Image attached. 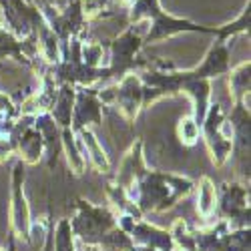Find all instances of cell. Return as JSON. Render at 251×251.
Returning <instances> with one entry per match:
<instances>
[{"label":"cell","mask_w":251,"mask_h":251,"mask_svg":"<svg viewBox=\"0 0 251 251\" xmlns=\"http://www.w3.org/2000/svg\"><path fill=\"white\" fill-rule=\"evenodd\" d=\"M193 189H195V181L189 177L147 169L127 191V195L145 217L147 213L169 211L171 207H175Z\"/></svg>","instance_id":"cell-1"},{"label":"cell","mask_w":251,"mask_h":251,"mask_svg":"<svg viewBox=\"0 0 251 251\" xmlns=\"http://www.w3.org/2000/svg\"><path fill=\"white\" fill-rule=\"evenodd\" d=\"M177 249L181 251H249V229H229L225 221H217L209 229H195L183 219H177L169 229Z\"/></svg>","instance_id":"cell-2"},{"label":"cell","mask_w":251,"mask_h":251,"mask_svg":"<svg viewBox=\"0 0 251 251\" xmlns=\"http://www.w3.org/2000/svg\"><path fill=\"white\" fill-rule=\"evenodd\" d=\"M141 20H149V32L143 36V47L171 38L181 32L215 34V26H203L189 18H179L161 8L159 0H135L129 6V23L135 26Z\"/></svg>","instance_id":"cell-3"},{"label":"cell","mask_w":251,"mask_h":251,"mask_svg":"<svg viewBox=\"0 0 251 251\" xmlns=\"http://www.w3.org/2000/svg\"><path fill=\"white\" fill-rule=\"evenodd\" d=\"M69 223L75 239L87 247H99L117 227V213L109 207L93 205L87 199H76L75 217L69 219Z\"/></svg>","instance_id":"cell-4"},{"label":"cell","mask_w":251,"mask_h":251,"mask_svg":"<svg viewBox=\"0 0 251 251\" xmlns=\"http://www.w3.org/2000/svg\"><path fill=\"white\" fill-rule=\"evenodd\" d=\"M109 50V62L107 67V80L109 78H123L129 73H141L155 65V60L139 58V50L143 49V36L141 32L131 25L127 30L115 36L109 43H104Z\"/></svg>","instance_id":"cell-5"},{"label":"cell","mask_w":251,"mask_h":251,"mask_svg":"<svg viewBox=\"0 0 251 251\" xmlns=\"http://www.w3.org/2000/svg\"><path fill=\"white\" fill-rule=\"evenodd\" d=\"M80 49H82V36L71 38L67 50L60 54V60L47 69V73L52 76L56 85L95 87L97 82L107 80V67L93 69L85 65V60L80 56Z\"/></svg>","instance_id":"cell-6"},{"label":"cell","mask_w":251,"mask_h":251,"mask_svg":"<svg viewBox=\"0 0 251 251\" xmlns=\"http://www.w3.org/2000/svg\"><path fill=\"white\" fill-rule=\"evenodd\" d=\"M231 135V157L241 183L249 185V151H251V115L245 100H233L231 113L225 115Z\"/></svg>","instance_id":"cell-7"},{"label":"cell","mask_w":251,"mask_h":251,"mask_svg":"<svg viewBox=\"0 0 251 251\" xmlns=\"http://www.w3.org/2000/svg\"><path fill=\"white\" fill-rule=\"evenodd\" d=\"M97 97L102 104L117 107L121 117L129 125H133L137 121L139 113L145 109V102H143L145 89H143V82L137 73L125 75L121 80H117L111 87L97 89Z\"/></svg>","instance_id":"cell-8"},{"label":"cell","mask_w":251,"mask_h":251,"mask_svg":"<svg viewBox=\"0 0 251 251\" xmlns=\"http://www.w3.org/2000/svg\"><path fill=\"white\" fill-rule=\"evenodd\" d=\"M215 215L229 225V229H249V185L241 181H223L217 185Z\"/></svg>","instance_id":"cell-9"},{"label":"cell","mask_w":251,"mask_h":251,"mask_svg":"<svg viewBox=\"0 0 251 251\" xmlns=\"http://www.w3.org/2000/svg\"><path fill=\"white\" fill-rule=\"evenodd\" d=\"M201 139L211 155V163L215 167H223L231 157V135H229L225 111L219 102H209L207 115L201 123Z\"/></svg>","instance_id":"cell-10"},{"label":"cell","mask_w":251,"mask_h":251,"mask_svg":"<svg viewBox=\"0 0 251 251\" xmlns=\"http://www.w3.org/2000/svg\"><path fill=\"white\" fill-rule=\"evenodd\" d=\"M25 181H26V165L16 159L12 167V179H10V233L25 241H32V215L30 205L25 195Z\"/></svg>","instance_id":"cell-11"},{"label":"cell","mask_w":251,"mask_h":251,"mask_svg":"<svg viewBox=\"0 0 251 251\" xmlns=\"http://www.w3.org/2000/svg\"><path fill=\"white\" fill-rule=\"evenodd\" d=\"M0 18L18 38H26L30 34L38 36V28L47 25L43 12L26 0H0Z\"/></svg>","instance_id":"cell-12"},{"label":"cell","mask_w":251,"mask_h":251,"mask_svg":"<svg viewBox=\"0 0 251 251\" xmlns=\"http://www.w3.org/2000/svg\"><path fill=\"white\" fill-rule=\"evenodd\" d=\"M117 225L131 237V241L137 247H147V249H155V251H177L171 231L161 229L157 225H151L145 219H135L131 215L119 213Z\"/></svg>","instance_id":"cell-13"},{"label":"cell","mask_w":251,"mask_h":251,"mask_svg":"<svg viewBox=\"0 0 251 251\" xmlns=\"http://www.w3.org/2000/svg\"><path fill=\"white\" fill-rule=\"evenodd\" d=\"M10 145L14 155L25 165H38L43 161L45 147L43 137L34 129V117L32 115H20L14 123V129L10 135Z\"/></svg>","instance_id":"cell-14"},{"label":"cell","mask_w":251,"mask_h":251,"mask_svg":"<svg viewBox=\"0 0 251 251\" xmlns=\"http://www.w3.org/2000/svg\"><path fill=\"white\" fill-rule=\"evenodd\" d=\"M91 125H97V127L102 125V102L97 97V89L76 87L71 131L78 133L80 129H89Z\"/></svg>","instance_id":"cell-15"},{"label":"cell","mask_w":251,"mask_h":251,"mask_svg":"<svg viewBox=\"0 0 251 251\" xmlns=\"http://www.w3.org/2000/svg\"><path fill=\"white\" fill-rule=\"evenodd\" d=\"M229 54H231V49H229L227 43H223V40H217L209 47L207 54L203 56L201 65H197L195 69H189V71H181L185 78H207L211 80L219 75H227L229 71Z\"/></svg>","instance_id":"cell-16"},{"label":"cell","mask_w":251,"mask_h":251,"mask_svg":"<svg viewBox=\"0 0 251 251\" xmlns=\"http://www.w3.org/2000/svg\"><path fill=\"white\" fill-rule=\"evenodd\" d=\"M56 95H58V85L49 73H45L40 75V87L32 91L26 99H23V102L18 104V111L20 115H32V117L50 113L56 102Z\"/></svg>","instance_id":"cell-17"},{"label":"cell","mask_w":251,"mask_h":251,"mask_svg":"<svg viewBox=\"0 0 251 251\" xmlns=\"http://www.w3.org/2000/svg\"><path fill=\"white\" fill-rule=\"evenodd\" d=\"M34 129L43 137V147H45V163L49 169H54L58 165V157L62 155V129L54 123L50 113H43L34 117Z\"/></svg>","instance_id":"cell-18"},{"label":"cell","mask_w":251,"mask_h":251,"mask_svg":"<svg viewBox=\"0 0 251 251\" xmlns=\"http://www.w3.org/2000/svg\"><path fill=\"white\" fill-rule=\"evenodd\" d=\"M149 167L145 165V159H143V139H137V141H133L129 151L125 153V157L119 165V171L111 183H115L117 187H121L125 191H129L137 183V179Z\"/></svg>","instance_id":"cell-19"},{"label":"cell","mask_w":251,"mask_h":251,"mask_svg":"<svg viewBox=\"0 0 251 251\" xmlns=\"http://www.w3.org/2000/svg\"><path fill=\"white\" fill-rule=\"evenodd\" d=\"M75 135H76V141H78L80 153L85 155V161H89L97 171L107 173L109 171V157H107V153H104L102 145L99 143L97 135L91 129H80Z\"/></svg>","instance_id":"cell-20"},{"label":"cell","mask_w":251,"mask_h":251,"mask_svg":"<svg viewBox=\"0 0 251 251\" xmlns=\"http://www.w3.org/2000/svg\"><path fill=\"white\" fill-rule=\"evenodd\" d=\"M75 95L76 87L73 85H58V95L56 102L50 111V117L60 129H71V121H73V107H75Z\"/></svg>","instance_id":"cell-21"},{"label":"cell","mask_w":251,"mask_h":251,"mask_svg":"<svg viewBox=\"0 0 251 251\" xmlns=\"http://www.w3.org/2000/svg\"><path fill=\"white\" fill-rule=\"evenodd\" d=\"M229 78V93H231V100H245L249 97V89H251V60H243L237 67L227 71Z\"/></svg>","instance_id":"cell-22"},{"label":"cell","mask_w":251,"mask_h":251,"mask_svg":"<svg viewBox=\"0 0 251 251\" xmlns=\"http://www.w3.org/2000/svg\"><path fill=\"white\" fill-rule=\"evenodd\" d=\"M217 207V185L209 175H201L197 187V213L201 219H211Z\"/></svg>","instance_id":"cell-23"},{"label":"cell","mask_w":251,"mask_h":251,"mask_svg":"<svg viewBox=\"0 0 251 251\" xmlns=\"http://www.w3.org/2000/svg\"><path fill=\"white\" fill-rule=\"evenodd\" d=\"M62 153L67 155L69 167H71V171L75 175H82V173H85L87 161H85V155L80 153L76 135L71 129H62Z\"/></svg>","instance_id":"cell-24"},{"label":"cell","mask_w":251,"mask_h":251,"mask_svg":"<svg viewBox=\"0 0 251 251\" xmlns=\"http://www.w3.org/2000/svg\"><path fill=\"white\" fill-rule=\"evenodd\" d=\"M249 23H251V2L247 0L245 8L241 10V14L233 20V23H227L223 26H215V38L217 40H223V43H227L229 38H233L237 34H249Z\"/></svg>","instance_id":"cell-25"},{"label":"cell","mask_w":251,"mask_h":251,"mask_svg":"<svg viewBox=\"0 0 251 251\" xmlns=\"http://www.w3.org/2000/svg\"><path fill=\"white\" fill-rule=\"evenodd\" d=\"M107 197H109V201L113 203V207L119 209V213L131 215V217H135V219H145L143 213L139 211V207H137V205L131 201V197L127 195V191L121 189V187H117L115 183H109V185H107Z\"/></svg>","instance_id":"cell-26"},{"label":"cell","mask_w":251,"mask_h":251,"mask_svg":"<svg viewBox=\"0 0 251 251\" xmlns=\"http://www.w3.org/2000/svg\"><path fill=\"white\" fill-rule=\"evenodd\" d=\"M75 235L71 231L69 219H58L52 231V251H76Z\"/></svg>","instance_id":"cell-27"},{"label":"cell","mask_w":251,"mask_h":251,"mask_svg":"<svg viewBox=\"0 0 251 251\" xmlns=\"http://www.w3.org/2000/svg\"><path fill=\"white\" fill-rule=\"evenodd\" d=\"M177 139L181 141L183 147H195L197 141L201 139V129L197 127V123L193 121L191 115L183 117L177 123Z\"/></svg>","instance_id":"cell-28"},{"label":"cell","mask_w":251,"mask_h":251,"mask_svg":"<svg viewBox=\"0 0 251 251\" xmlns=\"http://www.w3.org/2000/svg\"><path fill=\"white\" fill-rule=\"evenodd\" d=\"M104 43H82V49H80V56L85 60V65L93 67V69H99V67H104L102 65V58H104Z\"/></svg>","instance_id":"cell-29"},{"label":"cell","mask_w":251,"mask_h":251,"mask_svg":"<svg viewBox=\"0 0 251 251\" xmlns=\"http://www.w3.org/2000/svg\"><path fill=\"white\" fill-rule=\"evenodd\" d=\"M52 231H54V219H52V213H49V221H47V235H45L43 251H52Z\"/></svg>","instance_id":"cell-30"},{"label":"cell","mask_w":251,"mask_h":251,"mask_svg":"<svg viewBox=\"0 0 251 251\" xmlns=\"http://www.w3.org/2000/svg\"><path fill=\"white\" fill-rule=\"evenodd\" d=\"M10 111H18V104L8 97L0 93V113H10ZM20 113V111H18Z\"/></svg>","instance_id":"cell-31"},{"label":"cell","mask_w":251,"mask_h":251,"mask_svg":"<svg viewBox=\"0 0 251 251\" xmlns=\"http://www.w3.org/2000/svg\"><path fill=\"white\" fill-rule=\"evenodd\" d=\"M14 245H16V237L10 233V235H8V243H6V247H0V251H16Z\"/></svg>","instance_id":"cell-32"},{"label":"cell","mask_w":251,"mask_h":251,"mask_svg":"<svg viewBox=\"0 0 251 251\" xmlns=\"http://www.w3.org/2000/svg\"><path fill=\"white\" fill-rule=\"evenodd\" d=\"M71 2H76V0H58L56 6H67V4H71Z\"/></svg>","instance_id":"cell-33"}]
</instances>
